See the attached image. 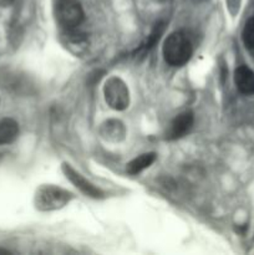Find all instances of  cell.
<instances>
[{"instance_id": "obj_11", "label": "cell", "mask_w": 254, "mask_h": 255, "mask_svg": "<svg viewBox=\"0 0 254 255\" xmlns=\"http://www.w3.org/2000/svg\"><path fill=\"white\" fill-rule=\"evenodd\" d=\"M242 39L246 47H248L249 50H254V16L251 17L244 25Z\"/></svg>"}, {"instance_id": "obj_14", "label": "cell", "mask_w": 254, "mask_h": 255, "mask_svg": "<svg viewBox=\"0 0 254 255\" xmlns=\"http://www.w3.org/2000/svg\"><path fill=\"white\" fill-rule=\"evenodd\" d=\"M15 0H0V7H7L14 4Z\"/></svg>"}, {"instance_id": "obj_3", "label": "cell", "mask_w": 254, "mask_h": 255, "mask_svg": "<svg viewBox=\"0 0 254 255\" xmlns=\"http://www.w3.org/2000/svg\"><path fill=\"white\" fill-rule=\"evenodd\" d=\"M56 21L64 30H72L84 21L85 12L79 0H59L55 6Z\"/></svg>"}, {"instance_id": "obj_15", "label": "cell", "mask_w": 254, "mask_h": 255, "mask_svg": "<svg viewBox=\"0 0 254 255\" xmlns=\"http://www.w3.org/2000/svg\"><path fill=\"white\" fill-rule=\"evenodd\" d=\"M157 2H166V1H168V0H156Z\"/></svg>"}, {"instance_id": "obj_12", "label": "cell", "mask_w": 254, "mask_h": 255, "mask_svg": "<svg viewBox=\"0 0 254 255\" xmlns=\"http://www.w3.org/2000/svg\"><path fill=\"white\" fill-rule=\"evenodd\" d=\"M105 128H106V132L104 134L110 139H117V136H124V127L117 121H109Z\"/></svg>"}, {"instance_id": "obj_5", "label": "cell", "mask_w": 254, "mask_h": 255, "mask_svg": "<svg viewBox=\"0 0 254 255\" xmlns=\"http://www.w3.org/2000/svg\"><path fill=\"white\" fill-rule=\"evenodd\" d=\"M62 171H64L66 178L84 194L91 197V198H102L104 197V193H102L101 189L95 187L91 182L87 181L82 174H80L76 169L72 168L69 163L62 164Z\"/></svg>"}, {"instance_id": "obj_4", "label": "cell", "mask_w": 254, "mask_h": 255, "mask_svg": "<svg viewBox=\"0 0 254 255\" xmlns=\"http://www.w3.org/2000/svg\"><path fill=\"white\" fill-rule=\"evenodd\" d=\"M105 99L114 110H125L128 107L129 94L126 84L119 77H111L105 85Z\"/></svg>"}, {"instance_id": "obj_1", "label": "cell", "mask_w": 254, "mask_h": 255, "mask_svg": "<svg viewBox=\"0 0 254 255\" xmlns=\"http://www.w3.org/2000/svg\"><path fill=\"white\" fill-rule=\"evenodd\" d=\"M163 57L171 66H183L192 57V42L183 31H174L163 44Z\"/></svg>"}, {"instance_id": "obj_13", "label": "cell", "mask_w": 254, "mask_h": 255, "mask_svg": "<svg viewBox=\"0 0 254 255\" xmlns=\"http://www.w3.org/2000/svg\"><path fill=\"white\" fill-rule=\"evenodd\" d=\"M242 0H227V5H228L229 12L232 15H236L238 12L239 6H241Z\"/></svg>"}, {"instance_id": "obj_10", "label": "cell", "mask_w": 254, "mask_h": 255, "mask_svg": "<svg viewBox=\"0 0 254 255\" xmlns=\"http://www.w3.org/2000/svg\"><path fill=\"white\" fill-rule=\"evenodd\" d=\"M164 27H166V24H164L163 21L157 22V24L153 26V29L151 30L148 36H147V39L142 42L141 46L138 47V50H136L137 54L144 55L146 52H148L149 50H151L152 47L158 42V40L161 39L162 34H163L164 31Z\"/></svg>"}, {"instance_id": "obj_2", "label": "cell", "mask_w": 254, "mask_h": 255, "mask_svg": "<svg viewBox=\"0 0 254 255\" xmlns=\"http://www.w3.org/2000/svg\"><path fill=\"white\" fill-rule=\"evenodd\" d=\"M74 198V194L56 186H42L35 194V207L41 212L64 208Z\"/></svg>"}, {"instance_id": "obj_8", "label": "cell", "mask_w": 254, "mask_h": 255, "mask_svg": "<svg viewBox=\"0 0 254 255\" xmlns=\"http://www.w3.org/2000/svg\"><path fill=\"white\" fill-rule=\"evenodd\" d=\"M19 136V125L12 119L0 120V146L14 142Z\"/></svg>"}, {"instance_id": "obj_6", "label": "cell", "mask_w": 254, "mask_h": 255, "mask_svg": "<svg viewBox=\"0 0 254 255\" xmlns=\"http://www.w3.org/2000/svg\"><path fill=\"white\" fill-rule=\"evenodd\" d=\"M193 121L194 119L192 112H182V114H179L169 125L168 129L166 132V138L172 141V139H178L183 137L192 128Z\"/></svg>"}, {"instance_id": "obj_7", "label": "cell", "mask_w": 254, "mask_h": 255, "mask_svg": "<svg viewBox=\"0 0 254 255\" xmlns=\"http://www.w3.org/2000/svg\"><path fill=\"white\" fill-rule=\"evenodd\" d=\"M237 89L243 95H254V71L247 66H239L234 72Z\"/></svg>"}, {"instance_id": "obj_9", "label": "cell", "mask_w": 254, "mask_h": 255, "mask_svg": "<svg viewBox=\"0 0 254 255\" xmlns=\"http://www.w3.org/2000/svg\"><path fill=\"white\" fill-rule=\"evenodd\" d=\"M156 161V153H152V152H148V153L139 154L138 157L132 159L128 164H127V172L132 176L134 174L141 173L142 171H144L146 168H148L153 162Z\"/></svg>"}]
</instances>
